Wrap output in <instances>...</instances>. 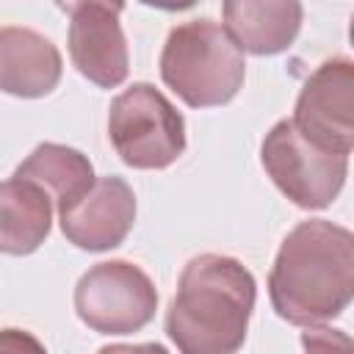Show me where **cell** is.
Masks as SVG:
<instances>
[{
  "mask_svg": "<svg viewBox=\"0 0 354 354\" xmlns=\"http://www.w3.org/2000/svg\"><path fill=\"white\" fill-rule=\"evenodd\" d=\"M268 296L279 318L315 326L337 318L354 296V235L326 221H299L274 257Z\"/></svg>",
  "mask_w": 354,
  "mask_h": 354,
  "instance_id": "6da1fadb",
  "label": "cell"
},
{
  "mask_svg": "<svg viewBox=\"0 0 354 354\" xmlns=\"http://www.w3.org/2000/svg\"><path fill=\"white\" fill-rule=\"evenodd\" d=\"M254 299V277L241 260L196 254L180 274L166 335L180 354H235L246 340Z\"/></svg>",
  "mask_w": 354,
  "mask_h": 354,
  "instance_id": "7a4b0ae2",
  "label": "cell"
},
{
  "mask_svg": "<svg viewBox=\"0 0 354 354\" xmlns=\"http://www.w3.org/2000/svg\"><path fill=\"white\" fill-rule=\"evenodd\" d=\"M160 77L185 105L216 108L241 91L246 61L218 22L199 17L169 30L160 53Z\"/></svg>",
  "mask_w": 354,
  "mask_h": 354,
  "instance_id": "3957f363",
  "label": "cell"
},
{
  "mask_svg": "<svg viewBox=\"0 0 354 354\" xmlns=\"http://www.w3.org/2000/svg\"><path fill=\"white\" fill-rule=\"evenodd\" d=\"M108 138L133 169H166L185 152V119L152 83H133L113 97Z\"/></svg>",
  "mask_w": 354,
  "mask_h": 354,
  "instance_id": "277c9868",
  "label": "cell"
},
{
  "mask_svg": "<svg viewBox=\"0 0 354 354\" xmlns=\"http://www.w3.org/2000/svg\"><path fill=\"white\" fill-rule=\"evenodd\" d=\"M260 160L271 183L301 210L329 207L346 185L348 155L321 149L290 119H279L263 138Z\"/></svg>",
  "mask_w": 354,
  "mask_h": 354,
  "instance_id": "5b68a950",
  "label": "cell"
},
{
  "mask_svg": "<svg viewBox=\"0 0 354 354\" xmlns=\"http://www.w3.org/2000/svg\"><path fill=\"white\" fill-rule=\"evenodd\" d=\"M155 310L152 279L127 260L97 263L75 285V313L100 335H133L155 318Z\"/></svg>",
  "mask_w": 354,
  "mask_h": 354,
  "instance_id": "8992f818",
  "label": "cell"
},
{
  "mask_svg": "<svg viewBox=\"0 0 354 354\" xmlns=\"http://www.w3.org/2000/svg\"><path fill=\"white\" fill-rule=\"evenodd\" d=\"M290 122L321 149L348 155L354 147V64L343 55L318 64L296 97Z\"/></svg>",
  "mask_w": 354,
  "mask_h": 354,
  "instance_id": "52a82bcc",
  "label": "cell"
},
{
  "mask_svg": "<svg viewBox=\"0 0 354 354\" xmlns=\"http://www.w3.org/2000/svg\"><path fill=\"white\" fill-rule=\"evenodd\" d=\"M69 11V58L75 69L100 88H116L127 80L130 55L119 22V3H66Z\"/></svg>",
  "mask_w": 354,
  "mask_h": 354,
  "instance_id": "ba28073f",
  "label": "cell"
},
{
  "mask_svg": "<svg viewBox=\"0 0 354 354\" xmlns=\"http://www.w3.org/2000/svg\"><path fill=\"white\" fill-rule=\"evenodd\" d=\"M58 224L77 249H116L136 224V194L122 177H97L77 199L58 207Z\"/></svg>",
  "mask_w": 354,
  "mask_h": 354,
  "instance_id": "9c48e42d",
  "label": "cell"
},
{
  "mask_svg": "<svg viewBox=\"0 0 354 354\" xmlns=\"http://www.w3.org/2000/svg\"><path fill=\"white\" fill-rule=\"evenodd\" d=\"M64 72L58 47L22 25L0 28V91L22 100L47 97Z\"/></svg>",
  "mask_w": 354,
  "mask_h": 354,
  "instance_id": "30bf717a",
  "label": "cell"
},
{
  "mask_svg": "<svg viewBox=\"0 0 354 354\" xmlns=\"http://www.w3.org/2000/svg\"><path fill=\"white\" fill-rule=\"evenodd\" d=\"M221 14V28L241 53L277 55L296 41L304 8L296 0H230Z\"/></svg>",
  "mask_w": 354,
  "mask_h": 354,
  "instance_id": "8fae6325",
  "label": "cell"
},
{
  "mask_svg": "<svg viewBox=\"0 0 354 354\" xmlns=\"http://www.w3.org/2000/svg\"><path fill=\"white\" fill-rule=\"evenodd\" d=\"M53 227L50 196L25 180L0 183V252L3 254H30L36 252Z\"/></svg>",
  "mask_w": 354,
  "mask_h": 354,
  "instance_id": "7c38bea8",
  "label": "cell"
},
{
  "mask_svg": "<svg viewBox=\"0 0 354 354\" xmlns=\"http://www.w3.org/2000/svg\"><path fill=\"white\" fill-rule=\"evenodd\" d=\"M14 177L41 188L55 207L69 205L97 180L91 160L80 149L66 144H53V141L39 144L14 169Z\"/></svg>",
  "mask_w": 354,
  "mask_h": 354,
  "instance_id": "4fadbf2b",
  "label": "cell"
},
{
  "mask_svg": "<svg viewBox=\"0 0 354 354\" xmlns=\"http://www.w3.org/2000/svg\"><path fill=\"white\" fill-rule=\"evenodd\" d=\"M304 354H351V337L332 326H307L301 332Z\"/></svg>",
  "mask_w": 354,
  "mask_h": 354,
  "instance_id": "5bb4252c",
  "label": "cell"
},
{
  "mask_svg": "<svg viewBox=\"0 0 354 354\" xmlns=\"http://www.w3.org/2000/svg\"><path fill=\"white\" fill-rule=\"evenodd\" d=\"M0 354H47V348L28 329L6 326L0 329Z\"/></svg>",
  "mask_w": 354,
  "mask_h": 354,
  "instance_id": "9a60e30c",
  "label": "cell"
},
{
  "mask_svg": "<svg viewBox=\"0 0 354 354\" xmlns=\"http://www.w3.org/2000/svg\"><path fill=\"white\" fill-rule=\"evenodd\" d=\"M97 354H169L160 343H113L102 346Z\"/></svg>",
  "mask_w": 354,
  "mask_h": 354,
  "instance_id": "2e32d148",
  "label": "cell"
}]
</instances>
